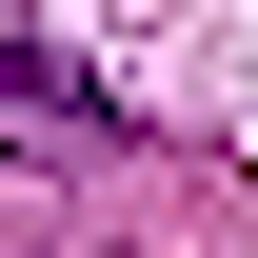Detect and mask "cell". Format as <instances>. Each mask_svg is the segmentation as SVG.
<instances>
[{"label": "cell", "mask_w": 258, "mask_h": 258, "mask_svg": "<svg viewBox=\"0 0 258 258\" xmlns=\"http://www.w3.org/2000/svg\"><path fill=\"white\" fill-rule=\"evenodd\" d=\"M0 139H60V159H99V139H119V119L80 99V60L20 20V0H0Z\"/></svg>", "instance_id": "cell-1"}]
</instances>
